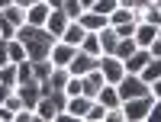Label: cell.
<instances>
[{"label":"cell","instance_id":"obj_1","mask_svg":"<svg viewBox=\"0 0 161 122\" xmlns=\"http://www.w3.org/2000/svg\"><path fill=\"white\" fill-rule=\"evenodd\" d=\"M16 39L23 42V48H26V58L29 61H42V58H48V51H52V45L58 42L55 35H52L45 26H29V23H23L19 29H16Z\"/></svg>","mask_w":161,"mask_h":122},{"label":"cell","instance_id":"obj_2","mask_svg":"<svg viewBox=\"0 0 161 122\" xmlns=\"http://www.w3.org/2000/svg\"><path fill=\"white\" fill-rule=\"evenodd\" d=\"M152 103H155L152 93H145V97H132V100H123V116H126V122H145V119H148Z\"/></svg>","mask_w":161,"mask_h":122},{"label":"cell","instance_id":"obj_3","mask_svg":"<svg viewBox=\"0 0 161 122\" xmlns=\"http://www.w3.org/2000/svg\"><path fill=\"white\" fill-rule=\"evenodd\" d=\"M93 67H100V58L97 55H87V51H74V58H71V64H68V74L71 77H84L87 71H93Z\"/></svg>","mask_w":161,"mask_h":122},{"label":"cell","instance_id":"obj_4","mask_svg":"<svg viewBox=\"0 0 161 122\" xmlns=\"http://www.w3.org/2000/svg\"><path fill=\"white\" fill-rule=\"evenodd\" d=\"M100 71H103L106 84H119V77L126 74V64L119 61L116 55H100Z\"/></svg>","mask_w":161,"mask_h":122},{"label":"cell","instance_id":"obj_5","mask_svg":"<svg viewBox=\"0 0 161 122\" xmlns=\"http://www.w3.org/2000/svg\"><path fill=\"white\" fill-rule=\"evenodd\" d=\"M16 93H19L23 106H29V109H36V103L42 100V90H39V80L36 77H29L26 84H16Z\"/></svg>","mask_w":161,"mask_h":122},{"label":"cell","instance_id":"obj_6","mask_svg":"<svg viewBox=\"0 0 161 122\" xmlns=\"http://www.w3.org/2000/svg\"><path fill=\"white\" fill-rule=\"evenodd\" d=\"M74 45H68V42H61V39H58V42L55 45H52V51H48V58H52V64H55V67H68L71 64V58H74Z\"/></svg>","mask_w":161,"mask_h":122},{"label":"cell","instance_id":"obj_7","mask_svg":"<svg viewBox=\"0 0 161 122\" xmlns=\"http://www.w3.org/2000/svg\"><path fill=\"white\" fill-rule=\"evenodd\" d=\"M77 23L84 26L87 32H100L103 26H110V16H103V13H97V10H84V13L77 16Z\"/></svg>","mask_w":161,"mask_h":122},{"label":"cell","instance_id":"obj_8","mask_svg":"<svg viewBox=\"0 0 161 122\" xmlns=\"http://www.w3.org/2000/svg\"><path fill=\"white\" fill-rule=\"evenodd\" d=\"M48 13H52V7L45 3V0H36V3L26 7V23H29V26H45Z\"/></svg>","mask_w":161,"mask_h":122},{"label":"cell","instance_id":"obj_9","mask_svg":"<svg viewBox=\"0 0 161 122\" xmlns=\"http://www.w3.org/2000/svg\"><path fill=\"white\" fill-rule=\"evenodd\" d=\"M103 84H106V80H103V71H100V67L87 71V74H84V97H87V100H97V93H100Z\"/></svg>","mask_w":161,"mask_h":122},{"label":"cell","instance_id":"obj_10","mask_svg":"<svg viewBox=\"0 0 161 122\" xmlns=\"http://www.w3.org/2000/svg\"><path fill=\"white\" fill-rule=\"evenodd\" d=\"M132 39H136L139 48H148L155 39H158V26H152V23H136V32H132Z\"/></svg>","mask_w":161,"mask_h":122},{"label":"cell","instance_id":"obj_11","mask_svg":"<svg viewBox=\"0 0 161 122\" xmlns=\"http://www.w3.org/2000/svg\"><path fill=\"white\" fill-rule=\"evenodd\" d=\"M71 19H68V13L64 10H52L48 13V19H45V29L55 35V39H61V32H64V26H68Z\"/></svg>","mask_w":161,"mask_h":122},{"label":"cell","instance_id":"obj_12","mask_svg":"<svg viewBox=\"0 0 161 122\" xmlns=\"http://www.w3.org/2000/svg\"><path fill=\"white\" fill-rule=\"evenodd\" d=\"M84 35H87V29H84V26H80L77 19H71L68 26H64V32H61V42H68V45L80 48V42H84Z\"/></svg>","mask_w":161,"mask_h":122},{"label":"cell","instance_id":"obj_13","mask_svg":"<svg viewBox=\"0 0 161 122\" xmlns=\"http://www.w3.org/2000/svg\"><path fill=\"white\" fill-rule=\"evenodd\" d=\"M148 61H152V51H148V48H136V51H132V55H129L123 64H126V71H129V74H139Z\"/></svg>","mask_w":161,"mask_h":122},{"label":"cell","instance_id":"obj_14","mask_svg":"<svg viewBox=\"0 0 161 122\" xmlns=\"http://www.w3.org/2000/svg\"><path fill=\"white\" fill-rule=\"evenodd\" d=\"M97 35H100V48H103V55H113L116 45H119V32L113 29V26H103Z\"/></svg>","mask_w":161,"mask_h":122},{"label":"cell","instance_id":"obj_15","mask_svg":"<svg viewBox=\"0 0 161 122\" xmlns=\"http://www.w3.org/2000/svg\"><path fill=\"white\" fill-rule=\"evenodd\" d=\"M97 100L106 106V109H116V106H123V100H119V90H116V84H103V87H100V93H97Z\"/></svg>","mask_w":161,"mask_h":122},{"label":"cell","instance_id":"obj_16","mask_svg":"<svg viewBox=\"0 0 161 122\" xmlns=\"http://www.w3.org/2000/svg\"><path fill=\"white\" fill-rule=\"evenodd\" d=\"M90 103H93V100H87L84 93H80V97H68V113H71L74 119H84L87 109H90Z\"/></svg>","mask_w":161,"mask_h":122},{"label":"cell","instance_id":"obj_17","mask_svg":"<svg viewBox=\"0 0 161 122\" xmlns=\"http://www.w3.org/2000/svg\"><path fill=\"white\" fill-rule=\"evenodd\" d=\"M36 116L42 119V122H55L58 109H55V103H52V97H42V100L36 103Z\"/></svg>","mask_w":161,"mask_h":122},{"label":"cell","instance_id":"obj_18","mask_svg":"<svg viewBox=\"0 0 161 122\" xmlns=\"http://www.w3.org/2000/svg\"><path fill=\"white\" fill-rule=\"evenodd\" d=\"M0 16H3V19H10L13 26H23V23H26V7L10 3V7H3V10H0Z\"/></svg>","mask_w":161,"mask_h":122},{"label":"cell","instance_id":"obj_19","mask_svg":"<svg viewBox=\"0 0 161 122\" xmlns=\"http://www.w3.org/2000/svg\"><path fill=\"white\" fill-rule=\"evenodd\" d=\"M139 77H142L148 87H152V80H158V77H161V58H152V61H148V64H145L142 71H139Z\"/></svg>","mask_w":161,"mask_h":122},{"label":"cell","instance_id":"obj_20","mask_svg":"<svg viewBox=\"0 0 161 122\" xmlns=\"http://www.w3.org/2000/svg\"><path fill=\"white\" fill-rule=\"evenodd\" d=\"M80 51H87V55H103V48H100V35L97 32H87L84 35V42H80Z\"/></svg>","mask_w":161,"mask_h":122},{"label":"cell","instance_id":"obj_21","mask_svg":"<svg viewBox=\"0 0 161 122\" xmlns=\"http://www.w3.org/2000/svg\"><path fill=\"white\" fill-rule=\"evenodd\" d=\"M52 67H55V64H52V58H42V61H32V77L39 80V84H42V80L52 74Z\"/></svg>","mask_w":161,"mask_h":122},{"label":"cell","instance_id":"obj_22","mask_svg":"<svg viewBox=\"0 0 161 122\" xmlns=\"http://www.w3.org/2000/svg\"><path fill=\"white\" fill-rule=\"evenodd\" d=\"M136 48H139V45H136V39L129 35V39H119V45H116V51H113V55H116L119 61H126V58H129Z\"/></svg>","mask_w":161,"mask_h":122},{"label":"cell","instance_id":"obj_23","mask_svg":"<svg viewBox=\"0 0 161 122\" xmlns=\"http://www.w3.org/2000/svg\"><path fill=\"white\" fill-rule=\"evenodd\" d=\"M7 51H10V61H13V64L26 58V48H23L19 39H7Z\"/></svg>","mask_w":161,"mask_h":122},{"label":"cell","instance_id":"obj_24","mask_svg":"<svg viewBox=\"0 0 161 122\" xmlns=\"http://www.w3.org/2000/svg\"><path fill=\"white\" fill-rule=\"evenodd\" d=\"M0 84H7V87L16 90V64H13V61L0 67Z\"/></svg>","mask_w":161,"mask_h":122},{"label":"cell","instance_id":"obj_25","mask_svg":"<svg viewBox=\"0 0 161 122\" xmlns=\"http://www.w3.org/2000/svg\"><path fill=\"white\" fill-rule=\"evenodd\" d=\"M84 119H87V122H103V119H106V106H103L100 100H93V103H90V109H87V116H84Z\"/></svg>","mask_w":161,"mask_h":122},{"label":"cell","instance_id":"obj_26","mask_svg":"<svg viewBox=\"0 0 161 122\" xmlns=\"http://www.w3.org/2000/svg\"><path fill=\"white\" fill-rule=\"evenodd\" d=\"M29 77H32V61H29V58L16 61V84H26Z\"/></svg>","mask_w":161,"mask_h":122},{"label":"cell","instance_id":"obj_27","mask_svg":"<svg viewBox=\"0 0 161 122\" xmlns=\"http://www.w3.org/2000/svg\"><path fill=\"white\" fill-rule=\"evenodd\" d=\"M61 10L68 13V19H77L80 13H84V7H80V0H61Z\"/></svg>","mask_w":161,"mask_h":122},{"label":"cell","instance_id":"obj_28","mask_svg":"<svg viewBox=\"0 0 161 122\" xmlns=\"http://www.w3.org/2000/svg\"><path fill=\"white\" fill-rule=\"evenodd\" d=\"M64 93H68V97H80V93H84V77H71L68 84H64Z\"/></svg>","mask_w":161,"mask_h":122},{"label":"cell","instance_id":"obj_29","mask_svg":"<svg viewBox=\"0 0 161 122\" xmlns=\"http://www.w3.org/2000/svg\"><path fill=\"white\" fill-rule=\"evenodd\" d=\"M48 97H52V103H55V109H58V113H61V109H68V93H64V90H52Z\"/></svg>","mask_w":161,"mask_h":122},{"label":"cell","instance_id":"obj_30","mask_svg":"<svg viewBox=\"0 0 161 122\" xmlns=\"http://www.w3.org/2000/svg\"><path fill=\"white\" fill-rule=\"evenodd\" d=\"M16 29H19V26H13L10 19L0 16V39H16Z\"/></svg>","mask_w":161,"mask_h":122},{"label":"cell","instance_id":"obj_31","mask_svg":"<svg viewBox=\"0 0 161 122\" xmlns=\"http://www.w3.org/2000/svg\"><path fill=\"white\" fill-rule=\"evenodd\" d=\"M116 7H119L116 0H97V3H93L90 10H97V13H103V16H110V13H113Z\"/></svg>","mask_w":161,"mask_h":122},{"label":"cell","instance_id":"obj_32","mask_svg":"<svg viewBox=\"0 0 161 122\" xmlns=\"http://www.w3.org/2000/svg\"><path fill=\"white\" fill-rule=\"evenodd\" d=\"M116 3H119V7H129V10H145L152 0H116Z\"/></svg>","mask_w":161,"mask_h":122},{"label":"cell","instance_id":"obj_33","mask_svg":"<svg viewBox=\"0 0 161 122\" xmlns=\"http://www.w3.org/2000/svg\"><path fill=\"white\" fill-rule=\"evenodd\" d=\"M145 122H161V100L155 97V103H152V109H148V119Z\"/></svg>","mask_w":161,"mask_h":122},{"label":"cell","instance_id":"obj_34","mask_svg":"<svg viewBox=\"0 0 161 122\" xmlns=\"http://www.w3.org/2000/svg\"><path fill=\"white\" fill-rule=\"evenodd\" d=\"M113 29L119 32V39H129L132 32H136V23H126V26H113Z\"/></svg>","mask_w":161,"mask_h":122},{"label":"cell","instance_id":"obj_35","mask_svg":"<svg viewBox=\"0 0 161 122\" xmlns=\"http://www.w3.org/2000/svg\"><path fill=\"white\" fill-rule=\"evenodd\" d=\"M10 64V51H7V39H0V67Z\"/></svg>","mask_w":161,"mask_h":122},{"label":"cell","instance_id":"obj_36","mask_svg":"<svg viewBox=\"0 0 161 122\" xmlns=\"http://www.w3.org/2000/svg\"><path fill=\"white\" fill-rule=\"evenodd\" d=\"M148 51H152V58H161V39H155V42L148 45Z\"/></svg>","mask_w":161,"mask_h":122},{"label":"cell","instance_id":"obj_37","mask_svg":"<svg viewBox=\"0 0 161 122\" xmlns=\"http://www.w3.org/2000/svg\"><path fill=\"white\" fill-rule=\"evenodd\" d=\"M152 97H158V100H161V77H158V80H152Z\"/></svg>","mask_w":161,"mask_h":122},{"label":"cell","instance_id":"obj_38","mask_svg":"<svg viewBox=\"0 0 161 122\" xmlns=\"http://www.w3.org/2000/svg\"><path fill=\"white\" fill-rule=\"evenodd\" d=\"M10 93H13V87H7V84H0V103H3V100L10 97Z\"/></svg>","mask_w":161,"mask_h":122},{"label":"cell","instance_id":"obj_39","mask_svg":"<svg viewBox=\"0 0 161 122\" xmlns=\"http://www.w3.org/2000/svg\"><path fill=\"white\" fill-rule=\"evenodd\" d=\"M45 3H48L52 10H61V0H45Z\"/></svg>","mask_w":161,"mask_h":122},{"label":"cell","instance_id":"obj_40","mask_svg":"<svg viewBox=\"0 0 161 122\" xmlns=\"http://www.w3.org/2000/svg\"><path fill=\"white\" fill-rule=\"evenodd\" d=\"M93 3H97V0H80V7H84V10H90Z\"/></svg>","mask_w":161,"mask_h":122},{"label":"cell","instance_id":"obj_41","mask_svg":"<svg viewBox=\"0 0 161 122\" xmlns=\"http://www.w3.org/2000/svg\"><path fill=\"white\" fill-rule=\"evenodd\" d=\"M13 3H19V7H29V3H36V0H13Z\"/></svg>","mask_w":161,"mask_h":122},{"label":"cell","instance_id":"obj_42","mask_svg":"<svg viewBox=\"0 0 161 122\" xmlns=\"http://www.w3.org/2000/svg\"><path fill=\"white\" fill-rule=\"evenodd\" d=\"M13 3V0H0V10H3V7H10Z\"/></svg>","mask_w":161,"mask_h":122},{"label":"cell","instance_id":"obj_43","mask_svg":"<svg viewBox=\"0 0 161 122\" xmlns=\"http://www.w3.org/2000/svg\"><path fill=\"white\" fill-rule=\"evenodd\" d=\"M155 7H158V10H161V0H155Z\"/></svg>","mask_w":161,"mask_h":122},{"label":"cell","instance_id":"obj_44","mask_svg":"<svg viewBox=\"0 0 161 122\" xmlns=\"http://www.w3.org/2000/svg\"><path fill=\"white\" fill-rule=\"evenodd\" d=\"M158 39H161V26H158Z\"/></svg>","mask_w":161,"mask_h":122}]
</instances>
